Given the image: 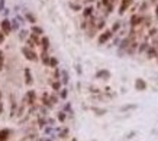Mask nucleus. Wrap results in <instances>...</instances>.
I'll return each instance as SVG.
<instances>
[{"instance_id": "c03bdc74", "label": "nucleus", "mask_w": 158, "mask_h": 141, "mask_svg": "<svg viewBox=\"0 0 158 141\" xmlns=\"http://www.w3.org/2000/svg\"><path fill=\"white\" fill-rule=\"evenodd\" d=\"M3 13H5V14H9V9H6V7H5V10H3Z\"/></svg>"}, {"instance_id": "6ab92c4d", "label": "nucleus", "mask_w": 158, "mask_h": 141, "mask_svg": "<svg viewBox=\"0 0 158 141\" xmlns=\"http://www.w3.org/2000/svg\"><path fill=\"white\" fill-rule=\"evenodd\" d=\"M148 48H149V43L148 42H142L138 46V53H144V52H147V49H148Z\"/></svg>"}, {"instance_id": "f03ea898", "label": "nucleus", "mask_w": 158, "mask_h": 141, "mask_svg": "<svg viewBox=\"0 0 158 141\" xmlns=\"http://www.w3.org/2000/svg\"><path fill=\"white\" fill-rule=\"evenodd\" d=\"M113 35H115V33L112 32V29H106V30H103V32L99 35L97 43H99V45H105V43H107L110 39L113 38Z\"/></svg>"}, {"instance_id": "0eeeda50", "label": "nucleus", "mask_w": 158, "mask_h": 141, "mask_svg": "<svg viewBox=\"0 0 158 141\" xmlns=\"http://www.w3.org/2000/svg\"><path fill=\"white\" fill-rule=\"evenodd\" d=\"M96 79H102V81H106L110 78V72L107 69H99L96 72Z\"/></svg>"}, {"instance_id": "8fccbe9b", "label": "nucleus", "mask_w": 158, "mask_h": 141, "mask_svg": "<svg viewBox=\"0 0 158 141\" xmlns=\"http://www.w3.org/2000/svg\"><path fill=\"white\" fill-rule=\"evenodd\" d=\"M93 141H96V140H93Z\"/></svg>"}, {"instance_id": "20e7f679", "label": "nucleus", "mask_w": 158, "mask_h": 141, "mask_svg": "<svg viewBox=\"0 0 158 141\" xmlns=\"http://www.w3.org/2000/svg\"><path fill=\"white\" fill-rule=\"evenodd\" d=\"M129 22H131V26H132V28H136L138 25H141L142 22H144V16H142L141 13H135V14L131 16Z\"/></svg>"}, {"instance_id": "f704fd0d", "label": "nucleus", "mask_w": 158, "mask_h": 141, "mask_svg": "<svg viewBox=\"0 0 158 141\" xmlns=\"http://www.w3.org/2000/svg\"><path fill=\"white\" fill-rule=\"evenodd\" d=\"M157 32H158V29H157V28H152L151 30H149V36H154V35H157Z\"/></svg>"}, {"instance_id": "aec40b11", "label": "nucleus", "mask_w": 158, "mask_h": 141, "mask_svg": "<svg viewBox=\"0 0 158 141\" xmlns=\"http://www.w3.org/2000/svg\"><path fill=\"white\" fill-rule=\"evenodd\" d=\"M136 108H138V105H136V104H129V105H123V107L120 108V111L125 112V111H128V109H136Z\"/></svg>"}, {"instance_id": "7c9ffc66", "label": "nucleus", "mask_w": 158, "mask_h": 141, "mask_svg": "<svg viewBox=\"0 0 158 141\" xmlns=\"http://www.w3.org/2000/svg\"><path fill=\"white\" fill-rule=\"evenodd\" d=\"M112 12H113V3H110V5L106 7V14H110Z\"/></svg>"}, {"instance_id": "c756f323", "label": "nucleus", "mask_w": 158, "mask_h": 141, "mask_svg": "<svg viewBox=\"0 0 158 141\" xmlns=\"http://www.w3.org/2000/svg\"><path fill=\"white\" fill-rule=\"evenodd\" d=\"M67 95H68V92H67V90H65V88H64V90H61V92H60V98L65 99V98H67Z\"/></svg>"}, {"instance_id": "c85d7f7f", "label": "nucleus", "mask_w": 158, "mask_h": 141, "mask_svg": "<svg viewBox=\"0 0 158 141\" xmlns=\"http://www.w3.org/2000/svg\"><path fill=\"white\" fill-rule=\"evenodd\" d=\"M147 7H148V3H147V2H144L142 5L139 6V13H142V12H145V10H147Z\"/></svg>"}, {"instance_id": "4be33fe9", "label": "nucleus", "mask_w": 158, "mask_h": 141, "mask_svg": "<svg viewBox=\"0 0 158 141\" xmlns=\"http://www.w3.org/2000/svg\"><path fill=\"white\" fill-rule=\"evenodd\" d=\"M70 9L71 10H74V12H80V10H81V6L78 5V3H70Z\"/></svg>"}, {"instance_id": "f8f14e48", "label": "nucleus", "mask_w": 158, "mask_h": 141, "mask_svg": "<svg viewBox=\"0 0 158 141\" xmlns=\"http://www.w3.org/2000/svg\"><path fill=\"white\" fill-rule=\"evenodd\" d=\"M138 46H139V43L134 40V42H132L129 46H128V49H126V53H128V55H134L135 52H136V49H138Z\"/></svg>"}, {"instance_id": "f3484780", "label": "nucleus", "mask_w": 158, "mask_h": 141, "mask_svg": "<svg viewBox=\"0 0 158 141\" xmlns=\"http://www.w3.org/2000/svg\"><path fill=\"white\" fill-rule=\"evenodd\" d=\"M41 46H42L44 51H48V48H49V39L47 38V36H42V39H41Z\"/></svg>"}, {"instance_id": "4468645a", "label": "nucleus", "mask_w": 158, "mask_h": 141, "mask_svg": "<svg viewBox=\"0 0 158 141\" xmlns=\"http://www.w3.org/2000/svg\"><path fill=\"white\" fill-rule=\"evenodd\" d=\"M25 20H28L31 25H35V23H36V17H35L32 13H29V12H25Z\"/></svg>"}, {"instance_id": "b1692460", "label": "nucleus", "mask_w": 158, "mask_h": 141, "mask_svg": "<svg viewBox=\"0 0 158 141\" xmlns=\"http://www.w3.org/2000/svg\"><path fill=\"white\" fill-rule=\"evenodd\" d=\"M28 30H26V29H23V30H20V33H19V39L20 40H25V39L28 38Z\"/></svg>"}, {"instance_id": "cd10ccee", "label": "nucleus", "mask_w": 158, "mask_h": 141, "mask_svg": "<svg viewBox=\"0 0 158 141\" xmlns=\"http://www.w3.org/2000/svg\"><path fill=\"white\" fill-rule=\"evenodd\" d=\"M93 111L97 114V115H103V114H106L107 111H106L105 108H93Z\"/></svg>"}, {"instance_id": "473e14b6", "label": "nucleus", "mask_w": 158, "mask_h": 141, "mask_svg": "<svg viewBox=\"0 0 158 141\" xmlns=\"http://www.w3.org/2000/svg\"><path fill=\"white\" fill-rule=\"evenodd\" d=\"M100 2H102V5L105 6V7H107V6L112 3V0H100Z\"/></svg>"}, {"instance_id": "ea45409f", "label": "nucleus", "mask_w": 158, "mask_h": 141, "mask_svg": "<svg viewBox=\"0 0 158 141\" xmlns=\"http://www.w3.org/2000/svg\"><path fill=\"white\" fill-rule=\"evenodd\" d=\"M135 134H136V132H135V131H132V132H131V134H128V135H126V138H132V137H134Z\"/></svg>"}, {"instance_id": "39448f33", "label": "nucleus", "mask_w": 158, "mask_h": 141, "mask_svg": "<svg viewBox=\"0 0 158 141\" xmlns=\"http://www.w3.org/2000/svg\"><path fill=\"white\" fill-rule=\"evenodd\" d=\"M134 3V0H120V6H119V14H123L126 10L129 9Z\"/></svg>"}, {"instance_id": "393cba45", "label": "nucleus", "mask_w": 158, "mask_h": 141, "mask_svg": "<svg viewBox=\"0 0 158 141\" xmlns=\"http://www.w3.org/2000/svg\"><path fill=\"white\" fill-rule=\"evenodd\" d=\"M105 25H106V20L105 19H100V20H99V23H96V29H97V30H102V29L105 28Z\"/></svg>"}, {"instance_id": "f257e3e1", "label": "nucleus", "mask_w": 158, "mask_h": 141, "mask_svg": "<svg viewBox=\"0 0 158 141\" xmlns=\"http://www.w3.org/2000/svg\"><path fill=\"white\" fill-rule=\"evenodd\" d=\"M22 53H23V56L26 58L28 61H31V62H36L39 59V56L36 55V52H35L32 48H29V46L22 48Z\"/></svg>"}, {"instance_id": "6e6552de", "label": "nucleus", "mask_w": 158, "mask_h": 141, "mask_svg": "<svg viewBox=\"0 0 158 141\" xmlns=\"http://www.w3.org/2000/svg\"><path fill=\"white\" fill-rule=\"evenodd\" d=\"M135 90L136 91H145L147 90V82H145L142 78L135 79Z\"/></svg>"}, {"instance_id": "2f4dec72", "label": "nucleus", "mask_w": 158, "mask_h": 141, "mask_svg": "<svg viewBox=\"0 0 158 141\" xmlns=\"http://www.w3.org/2000/svg\"><path fill=\"white\" fill-rule=\"evenodd\" d=\"M58 120H60V121H64V120H65V112H64V111H61V112L58 114Z\"/></svg>"}, {"instance_id": "412c9836", "label": "nucleus", "mask_w": 158, "mask_h": 141, "mask_svg": "<svg viewBox=\"0 0 158 141\" xmlns=\"http://www.w3.org/2000/svg\"><path fill=\"white\" fill-rule=\"evenodd\" d=\"M61 81H55V82H51V86H52V90L54 91H61Z\"/></svg>"}, {"instance_id": "423d86ee", "label": "nucleus", "mask_w": 158, "mask_h": 141, "mask_svg": "<svg viewBox=\"0 0 158 141\" xmlns=\"http://www.w3.org/2000/svg\"><path fill=\"white\" fill-rule=\"evenodd\" d=\"M147 58L148 59H155V58H158V49L157 46H154V45H149V48L147 49Z\"/></svg>"}, {"instance_id": "4c0bfd02", "label": "nucleus", "mask_w": 158, "mask_h": 141, "mask_svg": "<svg viewBox=\"0 0 158 141\" xmlns=\"http://www.w3.org/2000/svg\"><path fill=\"white\" fill-rule=\"evenodd\" d=\"M76 70H77V74H78V75H81V66L80 65H76Z\"/></svg>"}, {"instance_id": "72a5a7b5", "label": "nucleus", "mask_w": 158, "mask_h": 141, "mask_svg": "<svg viewBox=\"0 0 158 141\" xmlns=\"http://www.w3.org/2000/svg\"><path fill=\"white\" fill-rule=\"evenodd\" d=\"M5 33H3V30H2V29H0V45H2V43H3V40H5Z\"/></svg>"}, {"instance_id": "37998d69", "label": "nucleus", "mask_w": 158, "mask_h": 141, "mask_svg": "<svg viewBox=\"0 0 158 141\" xmlns=\"http://www.w3.org/2000/svg\"><path fill=\"white\" fill-rule=\"evenodd\" d=\"M93 2H94V0H84V3H86V5H90V3H93Z\"/></svg>"}, {"instance_id": "a18cd8bd", "label": "nucleus", "mask_w": 158, "mask_h": 141, "mask_svg": "<svg viewBox=\"0 0 158 141\" xmlns=\"http://www.w3.org/2000/svg\"><path fill=\"white\" fill-rule=\"evenodd\" d=\"M2 111H3V105L0 104V112H2Z\"/></svg>"}, {"instance_id": "dca6fc26", "label": "nucleus", "mask_w": 158, "mask_h": 141, "mask_svg": "<svg viewBox=\"0 0 158 141\" xmlns=\"http://www.w3.org/2000/svg\"><path fill=\"white\" fill-rule=\"evenodd\" d=\"M61 82L64 85H67L68 82H70V76H68V72L65 69H62L61 70Z\"/></svg>"}, {"instance_id": "bb28decb", "label": "nucleus", "mask_w": 158, "mask_h": 141, "mask_svg": "<svg viewBox=\"0 0 158 141\" xmlns=\"http://www.w3.org/2000/svg\"><path fill=\"white\" fill-rule=\"evenodd\" d=\"M49 66H51V68H58L57 58H51V61H49Z\"/></svg>"}, {"instance_id": "9b49d317", "label": "nucleus", "mask_w": 158, "mask_h": 141, "mask_svg": "<svg viewBox=\"0 0 158 141\" xmlns=\"http://www.w3.org/2000/svg\"><path fill=\"white\" fill-rule=\"evenodd\" d=\"M93 13H94V9H93L91 6H86V7L83 9V17H84V19L91 17V16H93Z\"/></svg>"}, {"instance_id": "a211bd4d", "label": "nucleus", "mask_w": 158, "mask_h": 141, "mask_svg": "<svg viewBox=\"0 0 158 141\" xmlns=\"http://www.w3.org/2000/svg\"><path fill=\"white\" fill-rule=\"evenodd\" d=\"M31 32H32V33H36L38 36H42V35H44V29L39 28V26H36V25H32V29H31Z\"/></svg>"}, {"instance_id": "a878e982", "label": "nucleus", "mask_w": 158, "mask_h": 141, "mask_svg": "<svg viewBox=\"0 0 158 141\" xmlns=\"http://www.w3.org/2000/svg\"><path fill=\"white\" fill-rule=\"evenodd\" d=\"M120 26H122V25H120V22H115V23H113V26H112V32H113V33L119 32Z\"/></svg>"}, {"instance_id": "e433bc0d", "label": "nucleus", "mask_w": 158, "mask_h": 141, "mask_svg": "<svg viewBox=\"0 0 158 141\" xmlns=\"http://www.w3.org/2000/svg\"><path fill=\"white\" fill-rule=\"evenodd\" d=\"M67 134H68V130H64V131H61V132H60V138H64V137H67Z\"/></svg>"}, {"instance_id": "9d476101", "label": "nucleus", "mask_w": 158, "mask_h": 141, "mask_svg": "<svg viewBox=\"0 0 158 141\" xmlns=\"http://www.w3.org/2000/svg\"><path fill=\"white\" fill-rule=\"evenodd\" d=\"M25 82H26V85L34 84V78H32V74H31L29 68H25Z\"/></svg>"}, {"instance_id": "79ce46f5", "label": "nucleus", "mask_w": 158, "mask_h": 141, "mask_svg": "<svg viewBox=\"0 0 158 141\" xmlns=\"http://www.w3.org/2000/svg\"><path fill=\"white\" fill-rule=\"evenodd\" d=\"M155 17H157V20H158V5L155 6Z\"/></svg>"}, {"instance_id": "a19ab883", "label": "nucleus", "mask_w": 158, "mask_h": 141, "mask_svg": "<svg viewBox=\"0 0 158 141\" xmlns=\"http://www.w3.org/2000/svg\"><path fill=\"white\" fill-rule=\"evenodd\" d=\"M3 62H5V59H0V70L3 69Z\"/></svg>"}, {"instance_id": "7ed1b4c3", "label": "nucleus", "mask_w": 158, "mask_h": 141, "mask_svg": "<svg viewBox=\"0 0 158 141\" xmlns=\"http://www.w3.org/2000/svg\"><path fill=\"white\" fill-rule=\"evenodd\" d=\"M0 29L3 30V33H5L6 36H7V35H10V32L13 30V29H12V20L3 19L2 22H0Z\"/></svg>"}, {"instance_id": "ddd939ff", "label": "nucleus", "mask_w": 158, "mask_h": 141, "mask_svg": "<svg viewBox=\"0 0 158 141\" xmlns=\"http://www.w3.org/2000/svg\"><path fill=\"white\" fill-rule=\"evenodd\" d=\"M41 61H42V63H44L45 66H49V61H51V56H48L47 51L42 52V55H41Z\"/></svg>"}, {"instance_id": "de8ad7c7", "label": "nucleus", "mask_w": 158, "mask_h": 141, "mask_svg": "<svg viewBox=\"0 0 158 141\" xmlns=\"http://www.w3.org/2000/svg\"><path fill=\"white\" fill-rule=\"evenodd\" d=\"M113 2H115V0H112V3H113Z\"/></svg>"}, {"instance_id": "49530a36", "label": "nucleus", "mask_w": 158, "mask_h": 141, "mask_svg": "<svg viewBox=\"0 0 158 141\" xmlns=\"http://www.w3.org/2000/svg\"><path fill=\"white\" fill-rule=\"evenodd\" d=\"M157 49H158V43H157Z\"/></svg>"}, {"instance_id": "2eb2a0df", "label": "nucleus", "mask_w": 158, "mask_h": 141, "mask_svg": "<svg viewBox=\"0 0 158 141\" xmlns=\"http://www.w3.org/2000/svg\"><path fill=\"white\" fill-rule=\"evenodd\" d=\"M9 135H10V130L3 128V130L0 131V141H6L7 138H9Z\"/></svg>"}, {"instance_id": "c9c22d12", "label": "nucleus", "mask_w": 158, "mask_h": 141, "mask_svg": "<svg viewBox=\"0 0 158 141\" xmlns=\"http://www.w3.org/2000/svg\"><path fill=\"white\" fill-rule=\"evenodd\" d=\"M49 99H51V102L52 104H57V101H58V98L55 97V95H49Z\"/></svg>"}, {"instance_id": "1a4fd4ad", "label": "nucleus", "mask_w": 158, "mask_h": 141, "mask_svg": "<svg viewBox=\"0 0 158 141\" xmlns=\"http://www.w3.org/2000/svg\"><path fill=\"white\" fill-rule=\"evenodd\" d=\"M35 98H36V92H35V91H28L26 95H25V101L28 104H34Z\"/></svg>"}, {"instance_id": "58836bf2", "label": "nucleus", "mask_w": 158, "mask_h": 141, "mask_svg": "<svg viewBox=\"0 0 158 141\" xmlns=\"http://www.w3.org/2000/svg\"><path fill=\"white\" fill-rule=\"evenodd\" d=\"M5 10V0H0V12Z\"/></svg>"}, {"instance_id": "09e8293b", "label": "nucleus", "mask_w": 158, "mask_h": 141, "mask_svg": "<svg viewBox=\"0 0 158 141\" xmlns=\"http://www.w3.org/2000/svg\"><path fill=\"white\" fill-rule=\"evenodd\" d=\"M0 98H2V94H0Z\"/></svg>"}, {"instance_id": "5701e85b", "label": "nucleus", "mask_w": 158, "mask_h": 141, "mask_svg": "<svg viewBox=\"0 0 158 141\" xmlns=\"http://www.w3.org/2000/svg\"><path fill=\"white\" fill-rule=\"evenodd\" d=\"M19 25H20V22L18 20V17L12 20V29H13V30H19Z\"/></svg>"}]
</instances>
